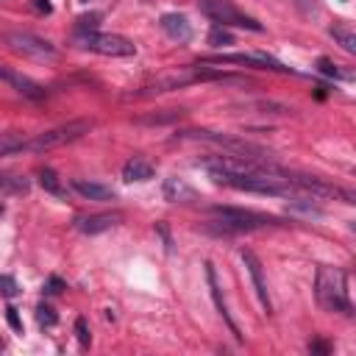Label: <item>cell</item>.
<instances>
[{
	"instance_id": "6da1fadb",
	"label": "cell",
	"mask_w": 356,
	"mask_h": 356,
	"mask_svg": "<svg viewBox=\"0 0 356 356\" xmlns=\"http://www.w3.org/2000/svg\"><path fill=\"white\" fill-rule=\"evenodd\" d=\"M314 298L325 312H339V314H350V298H348V275L339 267H317L314 275Z\"/></svg>"
},
{
	"instance_id": "7a4b0ae2",
	"label": "cell",
	"mask_w": 356,
	"mask_h": 356,
	"mask_svg": "<svg viewBox=\"0 0 356 356\" xmlns=\"http://www.w3.org/2000/svg\"><path fill=\"white\" fill-rule=\"evenodd\" d=\"M209 214L214 217L211 220V231L214 234H242V231H259V228H267V225H278L275 217L270 214H259V211H250V209H234V206H211Z\"/></svg>"
},
{
	"instance_id": "3957f363",
	"label": "cell",
	"mask_w": 356,
	"mask_h": 356,
	"mask_svg": "<svg viewBox=\"0 0 356 356\" xmlns=\"http://www.w3.org/2000/svg\"><path fill=\"white\" fill-rule=\"evenodd\" d=\"M178 136H181V139H197V142H209V145L220 147L222 153L242 156V159H250V161H273V156H270L264 147H259V145H253V142H248V139H242V136L217 134V131H181Z\"/></svg>"
},
{
	"instance_id": "277c9868",
	"label": "cell",
	"mask_w": 356,
	"mask_h": 356,
	"mask_svg": "<svg viewBox=\"0 0 356 356\" xmlns=\"http://www.w3.org/2000/svg\"><path fill=\"white\" fill-rule=\"evenodd\" d=\"M89 128H92V122H89V120H72V122L56 125V128H50V131H42V134L28 136L25 150H31V153H42V150L61 147V145L75 142V139H81L83 134H89Z\"/></svg>"
},
{
	"instance_id": "5b68a950",
	"label": "cell",
	"mask_w": 356,
	"mask_h": 356,
	"mask_svg": "<svg viewBox=\"0 0 356 356\" xmlns=\"http://www.w3.org/2000/svg\"><path fill=\"white\" fill-rule=\"evenodd\" d=\"M281 178H284L292 189L306 192V195H312V197H339L342 203H356L353 192H348V189H342V186H337V184H331V181H325V178L303 175V172H292V170H284Z\"/></svg>"
},
{
	"instance_id": "8992f818",
	"label": "cell",
	"mask_w": 356,
	"mask_h": 356,
	"mask_svg": "<svg viewBox=\"0 0 356 356\" xmlns=\"http://www.w3.org/2000/svg\"><path fill=\"white\" fill-rule=\"evenodd\" d=\"M197 6H200V11H203L209 19H214L217 25H236V28H248V31H256V33L264 31V25H261L259 19H253V17H248L245 11H239L231 0H197Z\"/></svg>"
},
{
	"instance_id": "52a82bcc",
	"label": "cell",
	"mask_w": 356,
	"mask_h": 356,
	"mask_svg": "<svg viewBox=\"0 0 356 356\" xmlns=\"http://www.w3.org/2000/svg\"><path fill=\"white\" fill-rule=\"evenodd\" d=\"M3 42L17 56H25V58H33V61H56L58 58V50L47 39L33 36L28 31H11V33L3 36Z\"/></svg>"
},
{
	"instance_id": "ba28073f",
	"label": "cell",
	"mask_w": 356,
	"mask_h": 356,
	"mask_svg": "<svg viewBox=\"0 0 356 356\" xmlns=\"http://www.w3.org/2000/svg\"><path fill=\"white\" fill-rule=\"evenodd\" d=\"M78 47L89 50V53H97V56H134L136 53V44L125 36H117V33H97V31H86V33H78Z\"/></svg>"
},
{
	"instance_id": "9c48e42d",
	"label": "cell",
	"mask_w": 356,
	"mask_h": 356,
	"mask_svg": "<svg viewBox=\"0 0 356 356\" xmlns=\"http://www.w3.org/2000/svg\"><path fill=\"white\" fill-rule=\"evenodd\" d=\"M200 64H242L253 70H273V72H292L286 64H281L270 53H217V56H203Z\"/></svg>"
},
{
	"instance_id": "30bf717a",
	"label": "cell",
	"mask_w": 356,
	"mask_h": 356,
	"mask_svg": "<svg viewBox=\"0 0 356 356\" xmlns=\"http://www.w3.org/2000/svg\"><path fill=\"white\" fill-rule=\"evenodd\" d=\"M0 81H3V83H8L11 89H17L19 95L31 97V100H42V97L47 95L42 83H36L33 78L22 75L19 70H14V67H8V64H3V61H0Z\"/></svg>"
},
{
	"instance_id": "8fae6325",
	"label": "cell",
	"mask_w": 356,
	"mask_h": 356,
	"mask_svg": "<svg viewBox=\"0 0 356 356\" xmlns=\"http://www.w3.org/2000/svg\"><path fill=\"white\" fill-rule=\"evenodd\" d=\"M242 261L250 273V281L256 286V295H259V303L264 309V314H273V300H270V289H267V281H264V270H261V261L256 259L253 250H242Z\"/></svg>"
},
{
	"instance_id": "7c38bea8",
	"label": "cell",
	"mask_w": 356,
	"mask_h": 356,
	"mask_svg": "<svg viewBox=\"0 0 356 356\" xmlns=\"http://www.w3.org/2000/svg\"><path fill=\"white\" fill-rule=\"evenodd\" d=\"M206 281H209V289H211V298H214V306H217L220 317L228 323V328H231V334L236 337V342H242V331H239V325L234 323V317H231V312H228V306H225V298H222V292H220L217 273H214V264H211V261H206Z\"/></svg>"
},
{
	"instance_id": "4fadbf2b",
	"label": "cell",
	"mask_w": 356,
	"mask_h": 356,
	"mask_svg": "<svg viewBox=\"0 0 356 356\" xmlns=\"http://www.w3.org/2000/svg\"><path fill=\"white\" fill-rule=\"evenodd\" d=\"M122 220V214H117V211H103V214H89V217H78L75 220V228L81 231V234H103V231H108V228H114L117 222Z\"/></svg>"
},
{
	"instance_id": "5bb4252c",
	"label": "cell",
	"mask_w": 356,
	"mask_h": 356,
	"mask_svg": "<svg viewBox=\"0 0 356 356\" xmlns=\"http://www.w3.org/2000/svg\"><path fill=\"white\" fill-rule=\"evenodd\" d=\"M72 189L83 197V200H97V203H106V200H114L117 192L106 184H95V181H83V178H75L72 181Z\"/></svg>"
},
{
	"instance_id": "9a60e30c",
	"label": "cell",
	"mask_w": 356,
	"mask_h": 356,
	"mask_svg": "<svg viewBox=\"0 0 356 356\" xmlns=\"http://www.w3.org/2000/svg\"><path fill=\"white\" fill-rule=\"evenodd\" d=\"M161 31L175 42H189L192 39V25L184 14H164L161 17Z\"/></svg>"
},
{
	"instance_id": "2e32d148",
	"label": "cell",
	"mask_w": 356,
	"mask_h": 356,
	"mask_svg": "<svg viewBox=\"0 0 356 356\" xmlns=\"http://www.w3.org/2000/svg\"><path fill=\"white\" fill-rule=\"evenodd\" d=\"M164 197L170 200V203H189V200H197V192L186 184V181H181V178H167L164 181Z\"/></svg>"
},
{
	"instance_id": "e0dca14e",
	"label": "cell",
	"mask_w": 356,
	"mask_h": 356,
	"mask_svg": "<svg viewBox=\"0 0 356 356\" xmlns=\"http://www.w3.org/2000/svg\"><path fill=\"white\" fill-rule=\"evenodd\" d=\"M153 172H156V167H153L150 161H145L142 156H134V159H128V161L122 164V178H125L128 184H134V181H150Z\"/></svg>"
},
{
	"instance_id": "ac0fdd59",
	"label": "cell",
	"mask_w": 356,
	"mask_h": 356,
	"mask_svg": "<svg viewBox=\"0 0 356 356\" xmlns=\"http://www.w3.org/2000/svg\"><path fill=\"white\" fill-rule=\"evenodd\" d=\"M328 33L342 44L345 53H356V33H353V25H350V22L337 19V22L328 28Z\"/></svg>"
},
{
	"instance_id": "d6986e66",
	"label": "cell",
	"mask_w": 356,
	"mask_h": 356,
	"mask_svg": "<svg viewBox=\"0 0 356 356\" xmlns=\"http://www.w3.org/2000/svg\"><path fill=\"white\" fill-rule=\"evenodd\" d=\"M0 192H3V195H25V192H28V181H25L22 175L0 172Z\"/></svg>"
},
{
	"instance_id": "ffe728a7",
	"label": "cell",
	"mask_w": 356,
	"mask_h": 356,
	"mask_svg": "<svg viewBox=\"0 0 356 356\" xmlns=\"http://www.w3.org/2000/svg\"><path fill=\"white\" fill-rule=\"evenodd\" d=\"M25 142H28V136H22V134H0V159L3 156H14V153H22L25 150Z\"/></svg>"
},
{
	"instance_id": "44dd1931",
	"label": "cell",
	"mask_w": 356,
	"mask_h": 356,
	"mask_svg": "<svg viewBox=\"0 0 356 356\" xmlns=\"http://www.w3.org/2000/svg\"><path fill=\"white\" fill-rule=\"evenodd\" d=\"M39 184H42L44 192H50V195H56V197H64V195H67L64 186H61V181H58V175H56V170H50V167L39 170Z\"/></svg>"
},
{
	"instance_id": "7402d4cb",
	"label": "cell",
	"mask_w": 356,
	"mask_h": 356,
	"mask_svg": "<svg viewBox=\"0 0 356 356\" xmlns=\"http://www.w3.org/2000/svg\"><path fill=\"white\" fill-rule=\"evenodd\" d=\"M184 111L181 108H164L161 114H145V117H139V122L142 125H161V122H172V120H178Z\"/></svg>"
},
{
	"instance_id": "603a6c76",
	"label": "cell",
	"mask_w": 356,
	"mask_h": 356,
	"mask_svg": "<svg viewBox=\"0 0 356 356\" xmlns=\"http://www.w3.org/2000/svg\"><path fill=\"white\" fill-rule=\"evenodd\" d=\"M209 44H214V47H225V44H234V36H231L222 25H217V28H211V33H209Z\"/></svg>"
},
{
	"instance_id": "cb8c5ba5",
	"label": "cell",
	"mask_w": 356,
	"mask_h": 356,
	"mask_svg": "<svg viewBox=\"0 0 356 356\" xmlns=\"http://www.w3.org/2000/svg\"><path fill=\"white\" fill-rule=\"evenodd\" d=\"M36 320H39V325H56L58 323V314L53 312V306H47V303H39L36 306Z\"/></svg>"
},
{
	"instance_id": "d4e9b609",
	"label": "cell",
	"mask_w": 356,
	"mask_h": 356,
	"mask_svg": "<svg viewBox=\"0 0 356 356\" xmlns=\"http://www.w3.org/2000/svg\"><path fill=\"white\" fill-rule=\"evenodd\" d=\"M317 67H320V72L328 75V78H350V72H342V70H339L334 61H328V58H320Z\"/></svg>"
},
{
	"instance_id": "484cf974",
	"label": "cell",
	"mask_w": 356,
	"mask_h": 356,
	"mask_svg": "<svg viewBox=\"0 0 356 356\" xmlns=\"http://www.w3.org/2000/svg\"><path fill=\"white\" fill-rule=\"evenodd\" d=\"M75 337H78L81 348H89L92 334H89V325H86V320H83V317H78V320H75Z\"/></svg>"
},
{
	"instance_id": "4316f807",
	"label": "cell",
	"mask_w": 356,
	"mask_h": 356,
	"mask_svg": "<svg viewBox=\"0 0 356 356\" xmlns=\"http://www.w3.org/2000/svg\"><path fill=\"white\" fill-rule=\"evenodd\" d=\"M17 292H19L17 281H14L11 275H0V295H3V298H14Z\"/></svg>"
},
{
	"instance_id": "83f0119b",
	"label": "cell",
	"mask_w": 356,
	"mask_h": 356,
	"mask_svg": "<svg viewBox=\"0 0 356 356\" xmlns=\"http://www.w3.org/2000/svg\"><path fill=\"white\" fill-rule=\"evenodd\" d=\"M95 25H97V14H89V17H78V22H75V31H78V33H86V31H95Z\"/></svg>"
},
{
	"instance_id": "f1b7e54d",
	"label": "cell",
	"mask_w": 356,
	"mask_h": 356,
	"mask_svg": "<svg viewBox=\"0 0 356 356\" xmlns=\"http://www.w3.org/2000/svg\"><path fill=\"white\" fill-rule=\"evenodd\" d=\"M64 286H67V284H64L61 278H56V275H50V278H47V284H44V292H47V295H58V292H61Z\"/></svg>"
},
{
	"instance_id": "f546056e",
	"label": "cell",
	"mask_w": 356,
	"mask_h": 356,
	"mask_svg": "<svg viewBox=\"0 0 356 356\" xmlns=\"http://www.w3.org/2000/svg\"><path fill=\"white\" fill-rule=\"evenodd\" d=\"M6 317H8V325H11L14 331H22V320H19V314H17V309H14V306H8V309H6Z\"/></svg>"
},
{
	"instance_id": "4dcf8cb0",
	"label": "cell",
	"mask_w": 356,
	"mask_h": 356,
	"mask_svg": "<svg viewBox=\"0 0 356 356\" xmlns=\"http://www.w3.org/2000/svg\"><path fill=\"white\" fill-rule=\"evenodd\" d=\"M156 231H159V236L164 239V248H167V250H172V236H170L167 225H164V222H156Z\"/></svg>"
},
{
	"instance_id": "1f68e13d",
	"label": "cell",
	"mask_w": 356,
	"mask_h": 356,
	"mask_svg": "<svg viewBox=\"0 0 356 356\" xmlns=\"http://www.w3.org/2000/svg\"><path fill=\"white\" fill-rule=\"evenodd\" d=\"M309 350H312V353H328V350H331V348H328V345H325V342H320V339H314V342H312V345H309Z\"/></svg>"
},
{
	"instance_id": "d6a6232c",
	"label": "cell",
	"mask_w": 356,
	"mask_h": 356,
	"mask_svg": "<svg viewBox=\"0 0 356 356\" xmlns=\"http://www.w3.org/2000/svg\"><path fill=\"white\" fill-rule=\"evenodd\" d=\"M33 6H36L39 11H44V14L50 11V3H47V0H33Z\"/></svg>"
}]
</instances>
